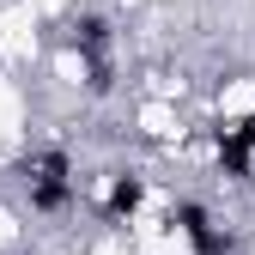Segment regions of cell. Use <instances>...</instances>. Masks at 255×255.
Instances as JSON below:
<instances>
[{"label":"cell","mask_w":255,"mask_h":255,"mask_svg":"<svg viewBox=\"0 0 255 255\" xmlns=\"http://www.w3.org/2000/svg\"><path fill=\"white\" fill-rule=\"evenodd\" d=\"M249 158H255V116H243L237 128H219V170L249 182Z\"/></svg>","instance_id":"obj_1"},{"label":"cell","mask_w":255,"mask_h":255,"mask_svg":"<svg viewBox=\"0 0 255 255\" xmlns=\"http://www.w3.org/2000/svg\"><path fill=\"white\" fill-rule=\"evenodd\" d=\"M170 225L195 243V255H225V237L213 231V219H207L201 201H176V207H170Z\"/></svg>","instance_id":"obj_2"},{"label":"cell","mask_w":255,"mask_h":255,"mask_svg":"<svg viewBox=\"0 0 255 255\" xmlns=\"http://www.w3.org/2000/svg\"><path fill=\"white\" fill-rule=\"evenodd\" d=\"M140 201H146V182L128 170V176H116V182H110V195H104V219H128Z\"/></svg>","instance_id":"obj_3"},{"label":"cell","mask_w":255,"mask_h":255,"mask_svg":"<svg viewBox=\"0 0 255 255\" xmlns=\"http://www.w3.org/2000/svg\"><path fill=\"white\" fill-rule=\"evenodd\" d=\"M73 201V176H43V182H30V207L37 213H61Z\"/></svg>","instance_id":"obj_4"},{"label":"cell","mask_w":255,"mask_h":255,"mask_svg":"<svg viewBox=\"0 0 255 255\" xmlns=\"http://www.w3.org/2000/svg\"><path fill=\"white\" fill-rule=\"evenodd\" d=\"M73 43L91 55V67H98L104 61V43H110V24L98 18V12H85V18H73Z\"/></svg>","instance_id":"obj_5"},{"label":"cell","mask_w":255,"mask_h":255,"mask_svg":"<svg viewBox=\"0 0 255 255\" xmlns=\"http://www.w3.org/2000/svg\"><path fill=\"white\" fill-rule=\"evenodd\" d=\"M30 182H43V176H73V164H67V152H61V146H49V152H37V158H24V164H18Z\"/></svg>","instance_id":"obj_6"}]
</instances>
